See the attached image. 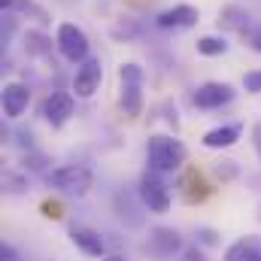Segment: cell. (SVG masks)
Returning a JSON list of instances; mask_svg holds the SVG:
<instances>
[{"mask_svg":"<svg viewBox=\"0 0 261 261\" xmlns=\"http://www.w3.org/2000/svg\"><path fill=\"white\" fill-rule=\"evenodd\" d=\"M28 103H31L28 85H21V82H6L3 85V113H6V119H18L28 110Z\"/></svg>","mask_w":261,"mask_h":261,"instance_id":"7c38bea8","label":"cell"},{"mask_svg":"<svg viewBox=\"0 0 261 261\" xmlns=\"http://www.w3.org/2000/svg\"><path fill=\"white\" fill-rule=\"evenodd\" d=\"M197 52L206 55V58L225 55V52H228V40H225V37H216V34H206V37L197 40Z\"/></svg>","mask_w":261,"mask_h":261,"instance_id":"e0dca14e","label":"cell"},{"mask_svg":"<svg viewBox=\"0 0 261 261\" xmlns=\"http://www.w3.org/2000/svg\"><path fill=\"white\" fill-rule=\"evenodd\" d=\"M55 43H58V52L64 55L70 64H82V61H88V37H85V31L76 28L73 21H61V24H58V37H55Z\"/></svg>","mask_w":261,"mask_h":261,"instance_id":"5b68a950","label":"cell"},{"mask_svg":"<svg viewBox=\"0 0 261 261\" xmlns=\"http://www.w3.org/2000/svg\"><path fill=\"white\" fill-rule=\"evenodd\" d=\"M70 243L79 252H85L88 258H103L107 255V240L94 228H88V225H73L70 228Z\"/></svg>","mask_w":261,"mask_h":261,"instance_id":"8fae6325","label":"cell"},{"mask_svg":"<svg viewBox=\"0 0 261 261\" xmlns=\"http://www.w3.org/2000/svg\"><path fill=\"white\" fill-rule=\"evenodd\" d=\"M137 195H140L143 206H146L149 213H167V210H170V189H167V182L161 179L158 170H146V173L140 176Z\"/></svg>","mask_w":261,"mask_h":261,"instance_id":"277c9868","label":"cell"},{"mask_svg":"<svg viewBox=\"0 0 261 261\" xmlns=\"http://www.w3.org/2000/svg\"><path fill=\"white\" fill-rule=\"evenodd\" d=\"M15 9H18V12H28V15H34L40 24H49V12H46L43 6H37L34 0H18V3H15Z\"/></svg>","mask_w":261,"mask_h":261,"instance_id":"d6986e66","label":"cell"},{"mask_svg":"<svg viewBox=\"0 0 261 261\" xmlns=\"http://www.w3.org/2000/svg\"><path fill=\"white\" fill-rule=\"evenodd\" d=\"M252 149H255V155H258V161H261V122L252 128Z\"/></svg>","mask_w":261,"mask_h":261,"instance_id":"d4e9b609","label":"cell"},{"mask_svg":"<svg viewBox=\"0 0 261 261\" xmlns=\"http://www.w3.org/2000/svg\"><path fill=\"white\" fill-rule=\"evenodd\" d=\"M225 261H261V237L246 234L225 249Z\"/></svg>","mask_w":261,"mask_h":261,"instance_id":"4fadbf2b","label":"cell"},{"mask_svg":"<svg viewBox=\"0 0 261 261\" xmlns=\"http://www.w3.org/2000/svg\"><path fill=\"white\" fill-rule=\"evenodd\" d=\"M189 158V149L170 137V134H152L149 143H146V161H149V170H158V173H176Z\"/></svg>","mask_w":261,"mask_h":261,"instance_id":"6da1fadb","label":"cell"},{"mask_svg":"<svg viewBox=\"0 0 261 261\" xmlns=\"http://www.w3.org/2000/svg\"><path fill=\"white\" fill-rule=\"evenodd\" d=\"M73 113H76V100H73L70 91H52L43 100V119L52 128H64L67 122L73 119Z\"/></svg>","mask_w":261,"mask_h":261,"instance_id":"ba28073f","label":"cell"},{"mask_svg":"<svg viewBox=\"0 0 261 261\" xmlns=\"http://www.w3.org/2000/svg\"><path fill=\"white\" fill-rule=\"evenodd\" d=\"M24 52H28V58H43V55L52 52V43H49L46 34H40V31H28V34H24Z\"/></svg>","mask_w":261,"mask_h":261,"instance_id":"2e32d148","label":"cell"},{"mask_svg":"<svg viewBox=\"0 0 261 261\" xmlns=\"http://www.w3.org/2000/svg\"><path fill=\"white\" fill-rule=\"evenodd\" d=\"M182 249H186V243H182V237H179L176 228L155 225V228L149 231V252H152L158 261L173 258V255H179Z\"/></svg>","mask_w":261,"mask_h":261,"instance_id":"8992f818","label":"cell"},{"mask_svg":"<svg viewBox=\"0 0 261 261\" xmlns=\"http://www.w3.org/2000/svg\"><path fill=\"white\" fill-rule=\"evenodd\" d=\"M197 21H200V9L192 6V3H176V6L164 9L155 18V24L164 28V31H189V28H195Z\"/></svg>","mask_w":261,"mask_h":261,"instance_id":"9c48e42d","label":"cell"},{"mask_svg":"<svg viewBox=\"0 0 261 261\" xmlns=\"http://www.w3.org/2000/svg\"><path fill=\"white\" fill-rule=\"evenodd\" d=\"M243 88H246L249 94H261V70H249V73L243 76Z\"/></svg>","mask_w":261,"mask_h":261,"instance_id":"44dd1931","label":"cell"},{"mask_svg":"<svg viewBox=\"0 0 261 261\" xmlns=\"http://www.w3.org/2000/svg\"><path fill=\"white\" fill-rule=\"evenodd\" d=\"M240 134H243V125H219V128L206 130L203 137H200V143L206 146V149H231L237 140H240Z\"/></svg>","mask_w":261,"mask_h":261,"instance_id":"5bb4252c","label":"cell"},{"mask_svg":"<svg viewBox=\"0 0 261 261\" xmlns=\"http://www.w3.org/2000/svg\"><path fill=\"white\" fill-rule=\"evenodd\" d=\"M213 170H216V176H219L222 182H231V179H237V173H240L237 161H231V158H219V161L213 164Z\"/></svg>","mask_w":261,"mask_h":261,"instance_id":"ac0fdd59","label":"cell"},{"mask_svg":"<svg viewBox=\"0 0 261 261\" xmlns=\"http://www.w3.org/2000/svg\"><path fill=\"white\" fill-rule=\"evenodd\" d=\"M100 82H103V64H100V58L82 61V64L76 67V73H73V91H76V97H82V100L94 97L97 88H100Z\"/></svg>","mask_w":261,"mask_h":261,"instance_id":"52a82bcc","label":"cell"},{"mask_svg":"<svg viewBox=\"0 0 261 261\" xmlns=\"http://www.w3.org/2000/svg\"><path fill=\"white\" fill-rule=\"evenodd\" d=\"M18 0H0V9H15Z\"/></svg>","mask_w":261,"mask_h":261,"instance_id":"4316f807","label":"cell"},{"mask_svg":"<svg viewBox=\"0 0 261 261\" xmlns=\"http://www.w3.org/2000/svg\"><path fill=\"white\" fill-rule=\"evenodd\" d=\"M100 261H128V258H125V255H119V252H107Z\"/></svg>","mask_w":261,"mask_h":261,"instance_id":"484cf974","label":"cell"},{"mask_svg":"<svg viewBox=\"0 0 261 261\" xmlns=\"http://www.w3.org/2000/svg\"><path fill=\"white\" fill-rule=\"evenodd\" d=\"M49 186L67 197H85L94 189V173L82 164H61L49 173Z\"/></svg>","mask_w":261,"mask_h":261,"instance_id":"3957f363","label":"cell"},{"mask_svg":"<svg viewBox=\"0 0 261 261\" xmlns=\"http://www.w3.org/2000/svg\"><path fill=\"white\" fill-rule=\"evenodd\" d=\"M192 100L197 110H219L234 100V88L228 82H203V85H197Z\"/></svg>","mask_w":261,"mask_h":261,"instance_id":"30bf717a","label":"cell"},{"mask_svg":"<svg viewBox=\"0 0 261 261\" xmlns=\"http://www.w3.org/2000/svg\"><path fill=\"white\" fill-rule=\"evenodd\" d=\"M219 28H228V31H240V34H246V31H249V12H246L243 6L231 3V6H225V9L219 12Z\"/></svg>","mask_w":261,"mask_h":261,"instance_id":"9a60e30c","label":"cell"},{"mask_svg":"<svg viewBox=\"0 0 261 261\" xmlns=\"http://www.w3.org/2000/svg\"><path fill=\"white\" fill-rule=\"evenodd\" d=\"M179 261H210L206 258V252H203V246H186L182 252H179Z\"/></svg>","mask_w":261,"mask_h":261,"instance_id":"7402d4cb","label":"cell"},{"mask_svg":"<svg viewBox=\"0 0 261 261\" xmlns=\"http://www.w3.org/2000/svg\"><path fill=\"white\" fill-rule=\"evenodd\" d=\"M243 37H246L249 49H252V52H258V55H261V24H252V28H249V31H246Z\"/></svg>","mask_w":261,"mask_h":261,"instance_id":"603a6c76","label":"cell"},{"mask_svg":"<svg viewBox=\"0 0 261 261\" xmlns=\"http://www.w3.org/2000/svg\"><path fill=\"white\" fill-rule=\"evenodd\" d=\"M143 67L137 61H125L119 67V107L130 119L143 113Z\"/></svg>","mask_w":261,"mask_h":261,"instance_id":"7a4b0ae2","label":"cell"},{"mask_svg":"<svg viewBox=\"0 0 261 261\" xmlns=\"http://www.w3.org/2000/svg\"><path fill=\"white\" fill-rule=\"evenodd\" d=\"M0 261H18V252L12 243H0Z\"/></svg>","mask_w":261,"mask_h":261,"instance_id":"cb8c5ba5","label":"cell"},{"mask_svg":"<svg viewBox=\"0 0 261 261\" xmlns=\"http://www.w3.org/2000/svg\"><path fill=\"white\" fill-rule=\"evenodd\" d=\"M195 243L197 246H219V231H213V228H197Z\"/></svg>","mask_w":261,"mask_h":261,"instance_id":"ffe728a7","label":"cell"}]
</instances>
